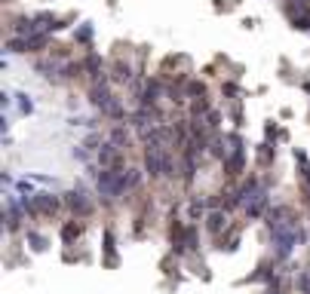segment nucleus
I'll use <instances>...</instances> for the list:
<instances>
[{
  "mask_svg": "<svg viewBox=\"0 0 310 294\" xmlns=\"http://www.w3.org/2000/svg\"><path fill=\"white\" fill-rule=\"evenodd\" d=\"M89 98H92V104H95V107H98L105 117H111V120H123V117H126V114H123L120 98H114V92L105 86V80H101V83H92Z\"/></svg>",
  "mask_w": 310,
  "mask_h": 294,
  "instance_id": "obj_1",
  "label": "nucleus"
},
{
  "mask_svg": "<svg viewBox=\"0 0 310 294\" xmlns=\"http://www.w3.org/2000/svg\"><path fill=\"white\" fill-rule=\"evenodd\" d=\"M301 239H304V233H301V227H295V230H286V233H277L274 236V252H277V261H286L292 252H295V245H301Z\"/></svg>",
  "mask_w": 310,
  "mask_h": 294,
  "instance_id": "obj_2",
  "label": "nucleus"
},
{
  "mask_svg": "<svg viewBox=\"0 0 310 294\" xmlns=\"http://www.w3.org/2000/svg\"><path fill=\"white\" fill-rule=\"evenodd\" d=\"M65 206L74 212V218H89V215H92V202H89V196H86L83 187L68 190V193H65Z\"/></svg>",
  "mask_w": 310,
  "mask_h": 294,
  "instance_id": "obj_3",
  "label": "nucleus"
},
{
  "mask_svg": "<svg viewBox=\"0 0 310 294\" xmlns=\"http://www.w3.org/2000/svg\"><path fill=\"white\" fill-rule=\"evenodd\" d=\"M49 46V34H31V37H9L12 52H40Z\"/></svg>",
  "mask_w": 310,
  "mask_h": 294,
  "instance_id": "obj_4",
  "label": "nucleus"
},
{
  "mask_svg": "<svg viewBox=\"0 0 310 294\" xmlns=\"http://www.w3.org/2000/svg\"><path fill=\"white\" fill-rule=\"evenodd\" d=\"M95 187H98V193H101L105 199L123 196V193H120V181H117V169H101L98 178H95Z\"/></svg>",
  "mask_w": 310,
  "mask_h": 294,
  "instance_id": "obj_5",
  "label": "nucleus"
},
{
  "mask_svg": "<svg viewBox=\"0 0 310 294\" xmlns=\"http://www.w3.org/2000/svg\"><path fill=\"white\" fill-rule=\"evenodd\" d=\"M95 160L101 169H120V160H123V147H117L114 141H105L98 150H95Z\"/></svg>",
  "mask_w": 310,
  "mask_h": 294,
  "instance_id": "obj_6",
  "label": "nucleus"
},
{
  "mask_svg": "<svg viewBox=\"0 0 310 294\" xmlns=\"http://www.w3.org/2000/svg\"><path fill=\"white\" fill-rule=\"evenodd\" d=\"M160 95H163V80L154 77V80H144V86L138 92V101H141V107H157Z\"/></svg>",
  "mask_w": 310,
  "mask_h": 294,
  "instance_id": "obj_7",
  "label": "nucleus"
},
{
  "mask_svg": "<svg viewBox=\"0 0 310 294\" xmlns=\"http://www.w3.org/2000/svg\"><path fill=\"white\" fill-rule=\"evenodd\" d=\"M267 209H271V196H267V190L261 187L246 206H243V212H246V218H261V215H267Z\"/></svg>",
  "mask_w": 310,
  "mask_h": 294,
  "instance_id": "obj_8",
  "label": "nucleus"
},
{
  "mask_svg": "<svg viewBox=\"0 0 310 294\" xmlns=\"http://www.w3.org/2000/svg\"><path fill=\"white\" fill-rule=\"evenodd\" d=\"M243 169H246V147H240V150H234V153L224 156V172H228L231 178H240Z\"/></svg>",
  "mask_w": 310,
  "mask_h": 294,
  "instance_id": "obj_9",
  "label": "nucleus"
},
{
  "mask_svg": "<svg viewBox=\"0 0 310 294\" xmlns=\"http://www.w3.org/2000/svg\"><path fill=\"white\" fill-rule=\"evenodd\" d=\"M117 181H120V193H132V190L138 187V181H141V172L120 166V169H117Z\"/></svg>",
  "mask_w": 310,
  "mask_h": 294,
  "instance_id": "obj_10",
  "label": "nucleus"
},
{
  "mask_svg": "<svg viewBox=\"0 0 310 294\" xmlns=\"http://www.w3.org/2000/svg\"><path fill=\"white\" fill-rule=\"evenodd\" d=\"M80 236H83V218H71L61 224V242L65 245H74Z\"/></svg>",
  "mask_w": 310,
  "mask_h": 294,
  "instance_id": "obj_11",
  "label": "nucleus"
},
{
  "mask_svg": "<svg viewBox=\"0 0 310 294\" xmlns=\"http://www.w3.org/2000/svg\"><path fill=\"white\" fill-rule=\"evenodd\" d=\"M228 227V212H209L206 215V230H209V236H215V239H221V230Z\"/></svg>",
  "mask_w": 310,
  "mask_h": 294,
  "instance_id": "obj_12",
  "label": "nucleus"
},
{
  "mask_svg": "<svg viewBox=\"0 0 310 294\" xmlns=\"http://www.w3.org/2000/svg\"><path fill=\"white\" fill-rule=\"evenodd\" d=\"M83 71L92 77V83H101V80H105V77H101V74H105V67H101V58H98L95 52H89V55H86V61H83Z\"/></svg>",
  "mask_w": 310,
  "mask_h": 294,
  "instance_id": "obj_13",
  "label": "nucleus"
},
{
  "mask_svg": "<svg viewBox=\"0 0 310 294\" xmlns=\"http://www.w3.org/2000/svg\"><path fill=\"white\" fill-rule=\"evenodd\" d=\"M105 255H108L105 264L114 267V264H117V245H114V230H111V227H105Z\"/></svg>",
  "mask_w": 310,
  "mask_h": 294,
  "instance_id": "obj_14",
  "label": "nucleus"
},
{
  "mask_svg": "<svg viewBox=\"0 0 310 294\" xmlns=\"http://www.w3.org/2000/svg\"><path fill=\"white\" fill-rule=\"evenodd\" d=\"M111 141H114L117 147H126V141H129L126 129H123V126H114V132H111Z\"/></svg>",
  "mask_w": 310,
  "mask_h": 294,
  "instance_id": "obj_15",
  "label": "nucleus"
},
{
  "mask_svg": "<svg viewBox=\"0 0 310 294\" xmlns=\"http://www.w3.org/2000/svg\"><path fill=\"white\" fill-rule=\"evenodd\" d=\"M271 160H274V147H271V144H261V147H258V163L267 166Z\"/></svg>",
  "mask_w": 310,
  "mask_h": 294,
  "instance_id": "obj_16",
  "label": "nucleus"
},
{
  "mask_svg": "<svg viewBox=\"0 0 310 294\" xmlns=\"http://www.w3.org/2000/svg\"><path fill=\"white\" fill-rule=\"evenodd\" d=\"M298 291L310 294V270H301V276H298Z\"/></svg>",
  "mask_w": 310,
  "mask_h": 294,
  "instance_id": "obj_17",
  "label": "nucleus"
},
{
  "mask_svg": "<svg viewBox=\"0 0 310 294\" xmlns=\"http://www.w3.org/2000/svg\"><path fill=\"white\" fill-rule=\"evenodd\" d=\"M77 40H80V43H89V40H92V28H89V25H83V28H80V34H77Z\"/></svg>",
  "mask_w": 310,
  "mask_h": 294,
  "instance_id": "obj_18",
  "label": "nucleus"
},
{
  "mask_svg": "<svg viewBox=\"0 0 310 294\" xmlns=\"http://www.w3.org/2000/svg\"><path fill=\"white\" fill-rule=\"evenodd\" d=\"M28 242H31V245L37 248V252H43V248H46V242H43V239H40L37 233H28Z\"/></svg>",
  "mask_w": 310,
  "mask_h": 294,
  "instance_id": "obj_19",
  "label": "nucleus"
},
{
  "mask_svg": "<svg viewBox=\"0 0 310 294\" xmlns=\"http://www.w3.org/2000/svg\"><path fill=\"white\" fill-rule=\"evenodd\" d=\"M264 294H283V288H280V279L267 282V288H264Z\"/></svg>",
  "mask_w": 310,
  "mask_h": 294,
  "instance_id": "obj_20",
  "label": "nucleus"
}]
</instances>
